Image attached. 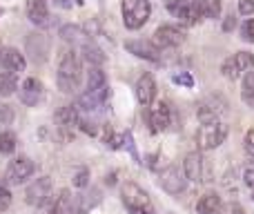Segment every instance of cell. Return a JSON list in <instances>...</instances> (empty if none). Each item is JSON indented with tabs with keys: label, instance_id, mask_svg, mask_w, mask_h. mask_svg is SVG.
<instances>
[{
	"label": "cell",
	"instance_id": "6da1fadb",
	"mask_svg": "<svg viewBox=\"0 0 254 214\" xmlns=\"http://www.w3.org/2000/svg\"><path fill=\"white\" fill-rule=\"evenodd\" d=\"M80 74H83V67H80V58L74 52H67L61 58V65H58V74H56V83L58 89L65 94H71L78 89L80 85Z\"/></svg>",
	"mask_w": 254,
	"mask_h": 214
},
{
	"label": "cell",
	"instance_id": "7a4b0ae2",
	"mask_svg": "<svg viewBox=\"0 0 254 214\" xmlns=\"http://www.w3.org/2000/svg\"><path fill=\"white\" fill-rule=\"evenodd\" d=\"M152 16V2L149 0H123V25L136 31L145 25Z\"/></svg>",
	"mask_w": 254,
	"mask_h": 214
},
{
	"label": "cell",
	"instance_id": "3957f363",
	"mask_svg": "<svg viewBox=\"0 0 254 214\" xmlns=\"http://www.w3.org/2000/svg\"><path fill=\"white\" fill-rule=\"evenodd\" d=\"M225 139H228V125H225V123H221V121L203 123V125L198 127V132H196L198 149H203V152L219 147Z\"/></svg>",
	"mask_w": 254,
	"mask_h": 214
},
{
	"label": "cell",
	"instance_id": "277c9868",
	"mask_svg": "<svg viewBox=\"0 0 254 214\" xmlns=\"http://www.w3.org/2000/svg\"><path fill=\"white\" fill-rule=\"evenodd\" d=\"M121 194H123V203L129 208V212L154 214V208H152V201H149L147 192H145L143 188H138L136 183H125Z\"/></svg>",
	"mask_w": 254,
	"mask_h": 214
},
{
	"label": "cell",
	"instance_id": "5b68a950",
	"mask_svg": "<svg viewBox=\"0 0 254 214\" xmlns=\"http://www.w3.org/2000/svg\"><path fill=\"white\" fill-rule=\"evenodd\" d=\"M165 7L170 9L172 16L179 18L181 25L185 27H194L201 20V11L194 4V0H165Z\"/></svg>",
	"mask_w": 254,
	"mask_h": 214
},
{
	"label": "cell",
	"instance_id": "8992f818",
	"mask_svg": "<svg viewBox=\"0 0 254 214\" xmlns=\"http://www.w3.org/2000/svg\"><path fill=\"white\" fill-rule=\"evenodd\" d=\"M34 172H36V163L31 161V158H27V156L13 158V161L9 163L7 172H4V181H7L9 185H20V183H25Z\"/></svg>",
	"mask_w": 254,
	"mask_h": 214
},
{
	"label": "cell",
	"instance_id": "52a82bcc",
	"mask_svg": "<svg viewBox=\"0 0 254 214\" xmlns=\"http://www.w3.org/2000/svg\"><path fill=\"white\" fill-rule=\"evenodd\" d=\"M252 67H254V54H250V52H239V54H234L232 58H228V61L221 65V71H223L225 78L237 80L239 76L243 74V71H250Z\"/></svg>",
	"mask_w": 254,
	"mask_h": 214
},
{
	"label": "cell",
	"instance_id": "ba28073f",
	"mask_svg": "<svg viewBox=\"0 0 254 214\" xmlns=\"http://www.w3.org/2000/svg\"><path fill=\"white\" fill-rule=\"evenodd\" d=\"M225 112H228V103H225L223 96H207L205 101L198 103L196 116L201 123H214V121H219Z\"/></svg>",
	"mask_w": 254,
	"mask_h": 214
},
{
	"label": "cell",
	"instance_id": "9c48e42d",
	"mask_svg": "<svg viewBox=\"0 0 254 214\" xmlns=\"http://www.w3.org/2000/svg\"><path fill=\"white\" fill-rule=\"evenodd\" d=\"M49 197H52V179H49V176L36 179L25 192V201L29 203L31 208L45 206V203L49 201Z\"/></svg>",
	"mask_w": 254,
	"mask_h": 214
},
{
	"label": "cell",
	"instance_id": "30bf717a",
	"mask_svg": "<svg viewBox=\"0 0 254 214\" xmlns=\"http://www.w3.org/2000/svg\"><path fill=\"white\" fill-rule=\"evenodd\" d=\"M185 40V34L174 25H161L156 31H154V40L158 49H167V47H179Z\"/></svg>",
	"mask_w": 254,
	"mask_h": 214
},
{
	"label": "cell",
	"instance_id": "8fae6325",
	"mask_svg": "<svg viewBox=\"0 0 254 214\" xmlns=\"http://www.w3.org/2000/svg\"><path fill=\"white\" fill-rule=\"evenodd\" d=\"M125 49L129 54H134V56L143 58V61H149V63H158V61H161V49H158L152 40H143V38L127 40Z\"/></svg>",
	"mask_w": 254,
	"mask_h": 214
},
{
	"label": "cell",
	"instance_id": "7c38bea8",
	"mask_svg": "<svg viewBox=\"0 0 254 214\" xmlns=\"http://www.w3.org/2000/svg\"><path fill=\"white\" fill-rule=\"evenodd\" d=\"M158 181H161V188L170 194H181L185 190V185H188V176L181 174V170L174 165L165 167L161 172V176H158Z\"/></svg>",
	"mask_w": 254,
	"mask_h": 214
},
{
	"label": "cell",
	"instance_id": "4fadbf2b",
	"mask_svg": "<svg viewBox=\"0 0 254 214\" xmlns=\"http://www.w3.org/2000/svg\"><path fill=\"white\" fill-rule=\"evenodd\" d=\"M172 123V109L167 103L158 101L154 103V107H149V125H152V132L158 134V132H165Z\"/></svg>",
	"mask_w": 254,
	"mask_h": 214
},
{
	"label": "cell",
	"instance_id": "5bb4252c",
	"mask_svg": "<svg viewBox=\"0 0 254 214\" xmlns=\"http://www.w3.org/2000/svg\"><path fill=\"white\" fill-rule=\"evenodd\" d=\"M107 96H110V89H107V85H103V87H98V89H87V92H85L83 96L78 98V107L85 109V112L101 109L103 105H105Z\"/></svg>",
	"mask_w": 254,
	"mask_h": 214
},
{
	"label": "cell",
	"instance_id": "9a60e30c",
	"mask_svg": "<svg viewBox=\"0 0 254 214\" xmlns=\"http://www.w3.org/2000/svg\"><path fill=\"white\" fill-rule=\"evenodd\" d=\"M43 94H45V87L38 78H27L20 87V101L27 107H34L43 101Z\"/></svg>",
	"mask_w": 254,
	"mask_h": 214
},
{
	"label": "cell",
	"instance_id": "2e32d148",
	"mask_svg": "<svg viewBox=\"0 0 254 214\" xmlns=\"http://www.w3.org/2000/svg\"><path fill=\"white\" fill-rule=\"evenodd\" d=\"M154 96H156V83H154L152 74H143L136 83V98L143 107H149L154 103Z\"/></svg>",
	"mask_w": 254,
	"mask_h": 214
},
{
	"label": "cell",
	"instance_id": "e0dca14e",
	"mask_svg": "<svg viewBox=\"0 0 254 214\" xmlns=\"http://www.w3.org/2000/svg\"><path fill=\"white\" fill-rule=\"evenodd\" d=\"M0 65H2L9 74H18V71H22L27 67V61L18 49L9 47V49H2V52H0Z\"/></svg>",
	"mask_w": 254,
	"mask_h": 214
},
{
	"label": "cell",
	"instance_id": "ac0fdd59",
	"mask_svg": "<svg viewBox=\"0 0 254 214\" xmlns=\"http://www.w3.org/2000/svg\"><path fill=\"white\" fill-rule=\"evenodd\" d=\"M27 16L34 25L38 27H47L49 22V9H47V0H27Z\"/></svg>",
	"mask_w": 254,
	"mask_h": 214
},
{
	"label": "cell",
	"instance_id": "d6986e66",
	"mask_svg": "<svg viewBox=\"0 0 254 214\" xmlns=\"http://www.w3.org/2000/svg\"><path fill=\"white\" fill-rule=\"evenodd\" d=\"M27 54L31 56V61L43 63L49 54V40L40 34H29V38H27Z\"/></svg>",
	"mask_w": 254,
	"mask_h": 214
},
{
	"label": "cell",
	"instance_id": "ffe728a7",
	"mask_svg": "<svg viewBox=\"0 0 254 214\" xmlns=\"http://www.w3.org/2000/svg\"><path fill=\"white\" fill-rule=\"evenodd\" d=\"M183 174L190 181H201L203 179V156L198 152H192L185 156L183 161Z\"/></svg>",
	"mask_w": 254,
	"mask_h": 214
},
{
	"label": "cell",
	"instance_id": "44dd1931",
	"mask_svg": "<svg viewBox=\"0 0 254 214\" xmlns=\"http://www.w3.org/2000/svg\"><path fill=\"white\" fill-rule=\"evenodd\" d=\"M196 212L198 214H223V203H221V199L214 192H207L198 199Z\"/></svg>",
	"mask_w": 254,
	"mask_h": 214
},
{
	"label": "cell",
	"instance_id": "7402d4cb",
	"mask_svg": "<svg viewBox=\"0 0 254 214\" xmlns=\"http://www.w3.org/2000/svg\"><path fill=\"white\" fill-rule=\"evenodd\" d=\"M56 121L61 123V127H74L80 125V116H78V105H65L56 112Z\"/></svg>",
	"mask_w": 254,
	"mask_h": 214
},
{
	"label": "cell",
	"instance_id": "603a6c76",
	"mask_svg": "<svg viewBox=\"0 0 254 214\" xmlns=\"http://www.w3.org/2000/svg\"><path fill=\"white\" fill-rule=\"evenodd\" d=\"M83 58L92 67H98V65H103V63L107 61V56L103 54V49L98 47V45H94V43H85L83 45Z\"/></svg>",
	"mask_w": 254,
	"mask_h": 214
},
{
	"label": "cell",
	"instance_id": "cb8c5ba5",
	"mask_svg": "<svg viewBox=\"0 0 254 214\" xmlns=\"http://www.w3.org/2000/svg\"><path fill=\"white\" fill-rule=\"evenodd\" d=\"M203 18H219L221 16V0H194Z\"/></svg>",
	"mask_w": 254,
	"mask_h": 214
},
{
	"label": "cell",
	"instance_id": "d4e9b609",
	"mask_svg": "<svg viewBox=\"0 0 254 214\" xmlns=\"http://www.w3.org/2000/svg\"><path fill=\"white\" fill-rule=\"evenodd\" d=\"M241 98L248 105H254V71H248L243 78V87H241Z\"/></svg>",
	"mask_w": 254,
	"mask_h": 214
},
{
	"label": "cell",
	"instance_id": "484cf974",
	"mask_svg": "<svg viewBox=\"0 0 254 214\" xmlns=\"http://www.w3.org/2000/svg\"><path fill=\"white\" fill-rule=\"evenodd\" d=\"M18 89L16 74H0V96H11Z\"/></svg>",
	"mask_w": 254,
	"mask_h": 214
},
{
	"label": "cell",
	"instance_id": "4316f807",
	"mask_svg": "<svg viewBox=\"0 0 254 214\" xmlns=\"http://www.w3.org/2000/svg\"><path fill=\"white\" fill-rule=\"evenodd\" d=\"M103 85H107L105 71H103L101 67H92V71H89V76H87V87L98 89V87H103Z\"/></svg>",
	"mask_w": 254,
	"mask_h": 214
},
{
	"label": "cell",
	"instance_id": "83f0119b",
	"mask_svg": "<svg viewBox=\"0 0 254 214\" xmlns=\"http://www.w3.org/2000/svg\"><path fill=\"white\" fill-rule=\"evenodd\" d=\"M13 149H16V134L13 132H2L0 134V152L11 154Z\"/></svg>",
	"mask_w": 254,
	"mask_h": 214
},
{
	"label": "cell",
	"instance_id": "f1b7e54d",
	"mask_svg": "<svg viewBox=\"0 0 254 214\" xmlns=\"http://www.w3.org/2000/svg\"><path fill=\"white\" fill-rule=\"evenodd\" d=\"M80 36H83L80 27H76V25H63L61 27V38L67 40V43H71V40H78Z\"/></svg>",
	"mask_w": 254,
	"mask_h": 214
},
{
	"label": "cell",
	"instance_id": "f546056e",
	"mask_svg": "<svg viewBox=\"0 0 254 214\" xmlns=\"http://www.w3.org/2000/svg\"><path fill=\"white\" fill-rule=\"evenodd\" d=\"M13 118H16L13 107L7 105V103H0V125H11Z\"/></svg>",
	"mask_w": 254,
	"mask_h": 214
},
{
	"label": "cell",
	"instance_id": "4dcf8cb0",
	"mask_svg": "<svg viewBox=\"0 0 254 214\" xmlns=\"http://www.w3.org/2000/svg\"><path fill=\"white\" fill-rule=\"evenodd\" d=\"M241 36H243V40H248V43H254V18H250V20L243 22Z\"/></svg>",
	"mask_w": 254,
	"mask_h": 214
},
{
	"label": "cell",
	"instance_id": "1f68e13d",
	"mask_svg": "<svg viewBox=\"0 0 254 214\" xmlns=\"http://www.w3.org/2000/svg\"><path fill=\"white\" fill-rule=\"evenodd\" d=\"M87 179H89V172L85 170V167H80V170L74 172V185L76 188H85V185H87Z\"/></svg>",
	"mask_w": 254,
	"mask_h": 214
},
{
	"label": "cell",
	"instance_id": "d6a6232c",
	"mask_svg": "<svg viewBox=\"0 0 254 214\" xmlns=\"http://www.w3.org/2000/svg\"><path fill=\"white\" fill-rule=\"evenodd\" d=\"M9 206H11V192L4 185H0V212L7 210Z\"/></svg>",
	"mask_w": 254,
	"mask_h": 214
},
{
	"label": "cell",
	"instance_id": "836d02e7",
	"mask_svg": "<svg viewBox=\"0 0 254 214\" xmlns=\"http://www.w3.org/2000/svg\"><path fill=\"white\" fill-rule=\"evenodd\" d=\"M172 80H174L176 85H183V87H192V85H194V78L190 74H185V71H181V74H174V78H172Z\"/></svg>",
	"mask_w": 254,
	"mask_h": 214
},
{
	"label": "cell",
	"instance_id": "e575fe53",
	"mask_svg": "<svg viewBox=\"0 0 254 214\" xmlns=\"http://www.w3.org/2000/svg\"><path fill=\"white\" fill-rule=\"evenodd\" d=\"M239 13L252 16L254 13V0H239Z\"/></svg>",
	"mask_w": 254,
	"mask_h": 214
},
{
	"label": "cell",
	"instance_id": "d590c367",
	"mask_svg": "<svg viewBox=\"0 0 254 214\" xmlns=\"http://www.w3.org/2000/svg\"><path fill=\"white\" fill-rule=\"evenodd\" d=\"M243 145H246V152L254 156V127L246 134V141H243Z\"/></svg>",
	"mask_w": 254,
	"mask_h": 214
},
{
	"label": "cell",
	"instance_id": "8d00e7d4",
	"mask_svg": "<svg viewBox=\"0 0 254 214\" xmlns=\"http://www.w3.org/2000/svg\"><path fill=\"white\" fill-rule=\"evenodd\" d=\"M243 183L250 190H254V167H248V170L243 172Z\"/></svg>",
	"mask_w": 254,
	"mask_h": 214
},
{
	"label": "cell",
	"instance_id": "74e56055",
	"mask_svg": "<svg viewBox=\"0 0 254 214\" xmlns=\"http://www.w3.org/2000/svg\"><path fill=\"white\" fill-rule=\"evenodd\" d=\"M234 25H237V18H234V16H228V18H225V22H223V31H232Z\"/></svg>",
	"mask_w": 254,
	"mask_h": 214
},
{
	"label": "cell",
	"instance_id": "f35d334b",
	"mask_svg": "<svg viewBox=\"0 0 254 214\" xmlns=\"http://www.w3.org/2000/svg\"><path fill=\"white\" fill-rule=\"evenodd\" d=\"M228 212H230V214H246V212H243V208L239 206V203H232V206L228 208Z\"/></svg>",
	"mask_w": 254,
	"mask_h": 214
},
{
	"label": "cell",
	"instance_id": "ab89813d",
	"mask_svg": "<svg viewBox=\"0 0 254 214\" xmlns=\"http://www.w3.org/2000/svg\"><path fill=\"white\" fill-rule=\"evenodd\" d=\"M58 2H61L63 7H71V2H67V0H58Z\"/></svg>",
	"mask_w": 254,
	"mask_h": 214
},
{
	"label": "cell",
	"instance_id": "60d3db41",
	"mask_svg": "<svg viewBox=\"0 0 254 214\" xmlns=\"http://www.w3.org/2000/svg\"><path fill=\"white\" fill-rule=\"evenodd\" d=\"M131 214H147V212H131Z\"/></svg>",
	"mask_w": 254,
	"mask_h": 214
},
{
	"label": "cell",
	"instance_id": "b9f144b4",
	"mask_svg": "<svg viewBox=\"0 0 254 214\" xmlns=\"http://www.w3.org/2000/svg\"><path fill=\"white\" fill-rule=\"evenodd\" d=\"M0 13H2V9H0Z\"/></svg>",
	"mask_w": 254,
	"mask_h": 214
},
{
	"label": "cell",
	"instance_id": "7bdbcfd3",
	"mask_svg": "<svg viewBox=\"0 0 254 214\" xmlns=\"http://www.w3.org/2000/svg\"><path fill=\"white\" fill-rule=\"evenodd\" d=\"M252 199H254V194H252Z\"/></svg>",
	"mask_w": 254,
	"mask_h": 214
}]
</instances>
